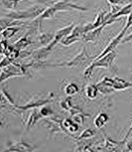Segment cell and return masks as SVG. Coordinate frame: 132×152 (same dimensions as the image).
I'll list each match as a JSON object with an SVG mask.
<instances>
[{"label":"cell","instance_id":"obj_8","mask_svg":"<svg viewBox=\"0 0 132 152\" xmlns=\"http://www.w3.org/2000/svg\"><path fill=\"white\" fill-rule=\"evenodd\" d=\"M117 20L115 19H110L109 21L105 22L104 24H102L101 26H99L98 28H96V29L91 30V31H88V32L85 33L84 35H82V40L84 42H94L98 38L100 33L102 32V30L104 29L105 27L107 26V25H110V24H113L114 22H116Z\"/></svg>","mask_w":132,"mask_h":152},{"label":"cell","instance_id":"obj_19","mask_svg":"<svg viewBox=\"0 0 132 152\" xmlns=\"http://www.w3.org/2000/svg\"><path fill=\"white\" fill-rule=\"evenodd\" d=\"M3 55L6 56L7 58H9L12 62H16V60L19 59L20 57V50L16 49L14 46H8V48L6 49Z\"/></svg>","mask_w":132,"mask_h":152},{"label":"cell","instance_id":"obj_24","mask_svg":"<svg viewBox=\"0 0 132 152\" xmlns=\"http://www.w3.org/2000/svg\"><path fill=\"white\" fill-rule=\"evenodd\" d=\"M60 107L63 110L66 111H70L71 108H73L74 105L73 104V96H67L66 99L60 102Z\"/></svg>","mask_w":132,"mask_h":152},{"label":"cell","instance_id":"obj_38","mask_svg":"<svg viewBox=\"0 0 132 152\" xmlns=\"http://www.w3.org/2000/svg\"><path fill=\"white\" fill-rule=\"evenodd\" d=\"M125 144H126V149L128 151H132V139L129 140V141H126Z\"/></svg>","mask_w":132,"mask_h":152},{"label":"cell","instance_id":"obj_15","mask_svg":"<svg viewBox=\"0 0 132 152\" xmlns=\"http://www.w3.org/2000/svg\"><path fill=\"white\" fill-rule=\"evenodd\" d=\"M108 120H109V116L106 113H99L93 119V124L98 129H102L104 125L108 122Z\"/></svg>","mask_w":132,"mask_h":152},{"label":"cell","instance_id":"obj_27","mask_svg":"<svg viewBox=\"0 0 132 152\" xmlns=\"http://www.w3.org/2000/svg\"><path fill=\"white\" fill-rule=\"evenodd\" d=\"M79 40H81L79 38H77V37H74V36L71 35V34H70L69 36H67L66 38L63 39L60 43H61L63 46H70L71 44H74V43L79 41Z\"/></svg>","mask_w":132,"mask_h":152},{"label":"cell","instance_id":"obj_6","mask_svg":"<svg viewBox=\"0 0 132 152\" xmlns=\"http://www.w3.org/2000/svg\"><path fill=\"white\" fill-rule=\"evenodd\" d=\"M53 6L56 9L57 13L62 12V11H71V10L85 12V11L88 10V7L81 6V5H79V4H76V3H74V2H71L70 0H61V1L56 2Z\"/></svg>","mask_w":132,"mask_h":152},{"label":"cell","instance_id":"obj_2","mask_svg":"<svg viewBox=\"0 0 132 152\" xmlns=\"http://www.w3.org/2000/svg\"><path fill=\"white\" fill-rule=\"evenodd\" d=\"M47 6H44L42 4H35L33 6L25 10H12L6 14H3V16L8 17V18H12L15 20H20V21H24V20H34L41 15L44 12Z\"/></svg>","mask_w":132,"mask_h":152},{"label":"cell","instance_id":"obj_3","mask_svg":"<svg viewBox=\"0 0 132 152\" xmlns=\"http://www.w3.org/2000/svg\"><path fill=\"white\" fill-rule=\"evenodd\" d=\"M53 94H50V96L48 99H43V97H37L34 96L30 102H28L25 104H15L13 107V110H18L19 113H23V111H28V110H32L34 108H38L41 107L43 105H46L52 102L53 100Z\"/></svg>","mask_w":132,"mask_h":152},{"label":"cell","instance_id":"obj_18","mask_svg":"<svg viewBox=\"0 0 132 152\" xmlns=\"http://www.w3.org/2000/svg\"><path fill=\"white\" fill-rule=\"evenodd\" d=\"M131 11H132V2L125 4L124 6H122L121 8H120V10L118 11V12L111 16V19L118 20L119 18H121V17H123V16H128L129 14L131 13Z\"/></svg>","mask_w":132,"mask_h":152},{"label":"cell","instance_id":"obj_36","mask_svg":"<svg viewBox=\"0 0 132 152\" xmlns=\"http://www.w3.org/2000/svg\"><path fill=\"white\" fill-rule=\"evenodd\" d=\"M131 133H132V123H131L130 127L128 128V130H127V132H126V134H125L124 138H123V140H122V142L124 143V144H125V142L127 141V139L129 138V136H130V134H131Z\"/></svg>","mask_w":132,"mask_h":152},{"label":"cell","instance_id":"obj_35","mask_svg":"<svg viewBox=\"0 0 132 152\" xmlns=\"http://www.w3.org/2000/svg\"><path fill=\"white\" fill-rule=\"evenodd\" d=\"M131 26H132V11H131V13L127 16V21H126V25L124 27H126L127 29H129Z\"/></svg>","mask_w":132,"mask_h":152},{"label":"cell","instance_id":"obj_20","mask_svg":"<svg viewBox=\"0 0 132 152\" xmlns=\"http://www.w3.org/2000/svg\"><path fill=\"white\" fill-rule=\"evenodd\" d=\"M98 88L96 87V84H90L85 87V96L90 99H96L98 96Z\"/></svg>","mask_w":132,"mask_h":152},{"label":"cell","instance_id":"obj_31","mask_svg":"<svg viewBox=\"0 0 132 152\" xmlns=\"http://www.w3.org/2000/svg\"><path fill=\"white\" fill-rule=\"evenodd\" d=\"M12 61L9 59V58H7L6 56H4L3 55V58H2V60H1V62H0V68L1 69H4V68H6L7 66H9V65H11L12 64Z\"/></svg>","mask_w":132,"mask_h":152},{"label":"cell","instance_id":"obj_37","mask_svg":"<svg viewBox=\"0 0 132 152\" xmlns=\"http://www.w3.org/2000/svg\"><path fill=\"white\" fill-rule=\"evenodd\" d=\"M121 43H131V44H132V32L129 34L128 36L124 37V38L122 39Z\"/></svg>","mask_w":132,"mask_h":152},{"label":"cell","instance_id":"obj_34","mask_svg":"<svg viewBox=\"0 0 132 152\" xmlns=\"http://www.w3.org/2000/svg\"><path fill=\"white\" fill-rule=\"evenodd\" d=\"M0 44H1V54L3 55L4 52L6 51V49L8 48V46H9V45H8V40L2 38L1 43H0Z\"/></svg>","mask_w":132,"mask_h":152},{"label":"cell","instance_id":"obj_14","mask_svg":"<svg viewBox=\"0 0 132 152\" xmlns=\"http://www.w3.org/2000/svg\"><path fill=\"white\" fill-rule=\"evenodd\" d=\"M132 88V83H129L119 77L113 78V88L115 91H124Z\"/></svg>","mask_w":132,"mask_h":152},{"label":"cell","instance_id":"obj_10","mask_svg":"<svg viewBox=\"0 0 132 152\" xmlns=\"http://www.w3.org/2000/svg\"><path fill=\"white\" fill-rule=\"evenodd\" d=\"M35 147H33L32 145L29 143L23 141H18V142H9L7 143V148L5 151H18V152H29L33 151Z\"/></svg>","mask_w":132,"mask_h":152},{"label":"cell","instance_id":"obj_4","mask_svg":"<svg viewBox=\"0 0 132 152\" xmlns=\"http://www.w3.org/2000/svg\"><path fill=\"white\" fill-rule=\"evenodd\" d=\"M58 41L54 39L50 44L43 46L42 48L37 49V50L33 51L32 55H31V58L32 60H38V61H45L46 59L48 58L49 56L51 55V53L53 52L54 48L56 47V45L58 44Z\"/></svg>","mask_w":132,"mask_h":152},{"label":"cell","instance_id":"obj_23","mask_svg":"<svg viewBox=\"0 0 132 152\" xmlns=\"http://www.w3.org/2000/svg\"><path fill=\"white\" fill-rule=\"evenodd\" d=\"M94 136H96V130H94L93 128H87V129H85L79 136L74 137V139L84 140V139L93 138V137H94Z\"/></svg>","mask_w":132,"mask_h":152},{"label":"cell","instance_id":"obj_26","mask_svg":"<svg viewBox=\"0 0 132 152\" xmlns=\"http://www.w3.org/2000/svg\"><path fill=\"white\" fill-rule=\"evenodd\" d=\"M39 110H40V113L42 114L43 118H48V117L55 115L54 110H52L51 107H49V105H43V107H41V108L39 107Z\"/></svg>","mask_w":132,"mask_h":152},{"label":"cell","instance_id":"obj_33","mask_svg":"<svg viewBox=\"0 0 132 152\" xmlns=\"http://www.w3.org/2000/svg\"><path fill=\"white\" fill-rule=\"evenodd\" d=\"M106 2L111 6H119L124 3L125 0H106Z\"/></svg>","mask_w":132,"mask_h":152},{"label":"cell","instance_id":"obj_16","mask_svg":"<svg viewBox=\"0 0 132 152\" xmlns=\"http://www.w3.org/2000/svg\"><path fill=\"white\" fill-rule=\"evenodd\" d=\"M28 37H29V35H27V34H26L25 36H23V37H21L20 39L17 40V42H16L13 46H14V47H15L16 49H18V50H20V51L27 49L30 45H32V44H33V41H32L31 39L28 38Z\"/></svg>","mask_w":132,"mask_h":152},{"label":"cell","instance_id":"obj_9","mask_svg":"<svg viewBox=\"0 0 132 152\" xmlns=\"http://www.w3.org/2000/svg\"><path fill=\"white\" fill-rule=\"evenodd\" d=\"M61 126H62L63 132L74 138V134L79 131L81 125L77 124V122H74L71 117H67V118H63L61 120Z\"/></svg>","mask_w":132,"mask_h":152},{"label":"cell","instance_id":"obj_21","mask_svg":"<svg viewBox=\"0 0 132 152\" xmlns=\"http://www.w3.org/2000/svg\"><path fill=\"white\" fill-rule=\"evenodd\" d=\"M55 39V33L53 32H47V33H41L40 36L38 37V41L41 45L46 46L53 41Z\"/></svg>","mask_w":132,"mask_h":152},{"label":"cell","instance_id":"obj_17","mask_svg":"<svg viewBox=\"0 0 132 152\" xmlns=\"http://www.w3.org/2000/svg\"><path fill=\"white\" fill-rule=\"evenodd\" d=\"M21 30V27L20 26H11V27H7L5 28L4 30H1V36L3 39H10L16 35L19 31Z\"/></svg>","mask_w":132,"mask_h":152},{"label":"cell","instance_id":"obj_1","mask_svg":"<svg viewBox=\"0 0 132 152\" xmlns=\"http://www.w3.org/2000/svg\"><path fill=\"white\" fill-rule=\"evenodd\" d=\"M94 60V57H91L90 54L87 52V49L85 46H82V51L77 53L76 56L73 57L71 60L65 63H58V64H48V69L50 68H82L88 67L90 65Z\"/></svg>","mask_w":132,"mask_h":152},{"label":"cell","instance_id":"obj_28","mask_svg":"<svg viewBox=\"0 0 132 152\" xmlns=\"http://www.w3.org/2000/svg\"><path fill=\"white\" fill-rule=\"evenodd\" d=\"M1 3L6 9H11V10L16 9L17 5H18L16 0H1Z\"/></svg>","mask_w":132,"mask_h":152},{"label":"cell","instance_id":"obj_11","mask_svg":"<svg viewBox=\"0 0 132 152\" xmlns=\"http://www.w3.org/2000/svg\"><path fill=\"white\" fill-rule=\"evenodd\" d=\"M69 113H71V118L79 125L84 124L85 118L90 116L88 114L85 113L82 110H79L77 107H74L70 111H69Z\"/></svg>","mask_w":132,"mask_h":152},{"label":"cell","instance_id":"obj_12","mask_svg":"<svg viewBox=\"0 0 132 152\" xmlns=\"http://www.w3.org/2000/svg\"><path fill=\"white\" fill-rule=\"evenodd\" d=\"M41 119H43V116H42L41 113H40L39 107L32 110V113H31L29 117H28L27 121H26V131L29 130L32 126L35 125L36 123L38 122L39 120H41Z\"/></svg>","mask_w":132,"mask_h":152},{"label":"cell","instance_id":"obj_30","mask_svg":"<svg viewBox=\"0 0 132 152\" xmlns=\"http://www.w3.org/2000/svg\"><path fill=\"white\" fill-rule=\"evenodd\" d=\"M1 96H3L4 99L7 100L8 104H9L10 105H12V107H14V105L16 104H15V102H14V99L10 96V94H8L6 91H5V88H1Z\"/></svg>","mask_w":132,"mask_h":152},{"label":"cell","instance_id":"obj_5","mask_svg":"<svg viewBox=\"0 0 132 152\" xmlns=\"http://www.w3.org/2000/svg\"><path fill=\"white\" fill-rule=\"evenodd\" d=\"M117 54L115 51H112V52L107 53L106 55H104L103 57L99 59H94L93 63H91V66L93 68H103V69H111L113 66V63L115 61Z\"/></svg>","mask_w":132,"mask_h":152},{"label":"cell","instance_id":"obj_32","mask_svg":"<svg viewBox=\"0 0 132 152\" xmlns=\"http://www.w3.org/2000/svg\"><path fill=\"white\" fill-rule=\"evenodd\" d=\"M32 52L33 51H28V50H21L20 51V57L19 59H25L27 58V57H31V55H32Z\"/></svg>","mask_w":132,"mask_h":152},{"label":"cell","instance_id":"obj_25","mask_svg":"<svg viewBox=\"0 0 132 152\" xmlns=\"http://www.w3.org/2000/svg\"><path fill=\"white\" fill-rule=\"evenodd\" d=\"M96 87H97V88H98L99 93L102 94H104V96H109V94H111L112 93H114V91H115V90H114L113 88L107 87V86L103 85L102 83H100V82L97 83Z\"/></svg>","mask_w":132,"mask_h":152},{"label":"cell","instance_id":"obj_13","mask_svg":"<svg viewBox=\"0 0 132 152\" xmlns=\"http://www.w3.org/2000/svg\"><path fill=\"white\" fill-rule=\"evenodd\" d=\"M74 28V23H71V25H68V26L63 27L61 29L57 30L55 32V40H57V41L60 43L63 39L70 35Z\"/></svg>","mask_w":132,"mask_h":152},{"label":"cell","instance_id":"obj_29","mask_svg":"<svg viewBox=\"0 0 132 152\" xmlns=\"http://www.w3.org/2000/svg\"><path fill=\"white\" fill-rule=\"evenodd\" d=\"M94 69H96V68H93L91 65H88V67H85V71H84V77H85V79L90 80V79L93 78Z\"/></svg>","mask_w":132,"mask_h":152},{"label":"cell","instance_id":"obj_39","mask_svg":"<svg viewBox=\"0 0 132 152\" xmlns=\"http://www.w3.org/2000/svg\"><path fill=\"white\" fill-rule=\"evenodd\" d=\"M58 1H61V0H58Z\"/></svg>","mask_w":132,"mask_h":152},{"label":"cell","instance_id":"obj_22","mask_svg":"<svg viewBox=\"0 0 132 152\" xmlns=\"http://www.w3.org/2000/svg\"><path fill=\"white\" fill-rule=\"evenodd\" d=\"M64 91H65L66 96H74L79 94V87L77 86V84H76V83H69V84L64 88Z\"/></svg>","mask_w":132,"mask_h":152},{"label":"cell","instance_id":"obj_7","mask_svg":"<svg viewBox=\"0 0 132 152\" xmlns=\"http://www.w3.org/2000/svg\"><path fill=\"white\" fill-rule=\"evenodd\" d=\"M127 30H128V29H127L126 27L123 28V29L119 32V34H117V35H116L115 37H114V38H113L112 40H111V41H110L109 43H108V45L104 48V50H103L102 52L100 53L98 56L94 57V59H99V58H101V57H103L104 55H106L107 53L112 52V51H115L116 47L120 44V43H121L122 39L125 37V33L127 32Z\"/></svg>","mask_w":132,"mask_h":152}]
</instances>
